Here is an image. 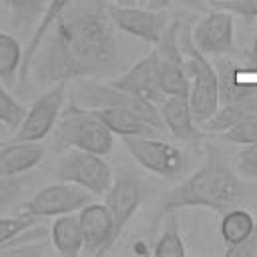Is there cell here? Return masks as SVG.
I'll return each instance as SVG.
<instances>
[{"instance_id":"6da1fadb","label":"cell","mask_w":257,"mask_h":257,"mask_svg":"<svg viewBox=\"0 0 257 257\" xmlns=\"http://www.w3.org/2000/svg\"><path fill=\"white\" fill-rule=\"evenodd\" d=\"M110 0H72L38 44L28 76L50 86L108 72L118 60V28Z\"/></svg>"},{"instance_id":"7a4b0ae2","label":"cell","mask_w":257,"mask_h":257,"mask_svg":"<svg viewBox=\"0 0 257 257\" xmlns=\"http://www.w3.org/2000/svg\"><path fill=\"white\" fill-rule=\"evenodd\" d=\"M241 201V183L233 173L225 157L215 145H205L203 165L177 185L161 205V213H171L179 209H211L215 213H225Z\"/></svg>"},{"instance_id":"3957f363","label":"cell","mask_w":257,"mask_h":257,"mask_svg":"<svg viewBox=\"0 0 257 257\" xmlns=\"http://www.w3.org/2000/svg\"><path fill=\"white\" fill-rule=\"evenodd\" d=\"M179 44L185 54V68H187V76H189V102H191L193 118L201 126L219 108L217 70L209 62L207 54H203L195 46L189 26L179 28Z\"/></svg>"},{"instance_id":"277c9868","label":"cell","mask_w":257,"mask_h":257,"mask_svg":"<svg viewBox=\"0 0 257 257\" xmlns=\"http://www.w3.org/2000/svg\"><path fill=\"white\" fill-rule=\"evenodd\" d=\"M56 143L66 149H80L106 157L112 151L110 128L90 112V108L76 102L62 108L56 120Z\"/></svg>"},{"instance_id":"5b68a950","label":"cell","mask_w":257,"mask_h":257,"mask_svg":"<svg viewBox=\"0 0 257 257\" xmlns=\"http://www.w3.org/2000/svg\"><path fill=\"white\" fill-rule=\"evenodd\" d=\"M56 179L78 185L90 195H104L112 185V171L102 155L68 149L56 165Z\"/></svg>"},{"instance_id":"8992f818","label":"cell","mask_w":257,"mask_h":257,"mask_svg":"<svg viewBox=\"0 0 257 257\" xmlns=\"http://www.w3.org/2000/svg\"><path fill=\"white\" fill-rule=\"evenodd\" d=\"M64 96H66V82L50 84L46 92H42L30 108H26V114L18 128L12 135V141L22 143H40L54 131L56 120L64 108Z\"/></svg>"},{"instance_id":"52a82bcc","label":"cell","mask_w":257,"mask_h":257,"mask_svg":"<svg viewBox=\"0 0 257 257\" xmlns=\"http://www.w3.org/2000/svg\"><path fill=\"white\" fill-rule=\"evenodd\" d=\"M90 193L78 185L58 181L54 185H46L38 189L30 199L20 205V213L32 215L36 219L42 217H58L66 213H78L86 203H90Z\"/></svg>"},{"instance_id":"ba28073f","label":"cell","mask_w":257,"mask_h":257,"mask_svg":"<svg viewBox=\"0 0 257 257\" xmlns=\"http://www.w3.org/2000/svg\"><path fill=\"white\" fill-rule=\"evenodd\" d=\"M128 155L147 171L161 177H177L185 169V155L159 137H120Z\"/></svg>"},{"instance_id":"9c48e42d","label":"cell","mask_w":257,"mask_h":257,"mask_svg":"<svg viewBox=\"0 0 257 257\" xmlns=\"http://www.w3.org/2000/svg\"><path fill=\"white\" fill-rule=\"evenodd\" d=\"M179 20H171L159 42L157 48V60H159V74H161V88L165 96L169 94H187L189 96V76L185 68V54L179 44Z\"/></svg>"},{"instance_id":"30bf717a","label":"cell","mask_w":257,"mask_h":257,"mask_svg":"<svg viewBox=\"0 0 257 257\" xmlns=\"http://www.w3.org/2000/svg\"><path fill=\"white\" fill-rule=\"evenodd\" d=\"M108 12H110V18L120 32L135 36L139 40H145L149 44H157L165 26H167L165 14H161L157 10L141 8L137 4L126 6V4L110 2Z\"/></svg>"},{"instance_id":"8fae6325","label":"cell","mask_w":257,"mask_h":257,"mask_svg":"<svg viewBox=\"0 0 257 257\" xmlns=\"http://www.w3.org/2000/svg\"><path fill=\"white\" fill-rule=\"evenodd\" d=\"M191 38L195 46L203 54L225 56L235 52V38H233V16L227 10H213L197 26L191 30Z\"/></svg>"},{"instance_id":"7c38bea8","label":"cell","mask_w":257,"mask_h":257,"mask_svg":"<svg viewBox=\"0 0 257 257\" xmlns=\"http://www.w3.org/2000/svg\"><path fill=\"white\" fill-rule=\"evenodd\" d=\"M110 84L131 92V94H137L141 98H147V100H151L155 104H161V100L165 98V92L161 88L157 50L153 48L149 54H145L141 60H137L122 74L114 76L110 80Z\"/></svg>"},{"instance_id":"4fadbf2b","label":"cell","mask_w":257,"mask_h":257,"mask_svg":"<svg viewBox=\"0 0 257 257\" xmlns=\"http://www.w3.org/2000/svg\"><path fill=\"white\" fill-rule=\"evenodd\" d=\"M143 201H145V189L135 177L122 175L112 181V185L104 193V205L110 213L116 239L122 233L124 225L135 217Z\"/></svg>"},{"instance_id":"5bb4252c","label":"cell","mask_w":257,"mask_h":257,"mask_svg":"<svg viewBox=\"0 0 257 257\" xmlns=\"http://www.w3.org/2000/svg\"><path fill=\"white\" fill-rule=\"evenodd\" d=\"M80 231L84 239V253L88 255H100L112 247L116 241L112 219L104 203H86L78 211Z\"/></svg>"},{"instance_id":"9a60e30c","label":"cell","mask_w":257,"mask_h":257,"mask_svg":"<svg viewBox=\"0 0 257 257\" xmlns=\"http://www.w3.org/2000/svg\"><path fill=\"white\" fill-rule=\"evenodd\" d=\"M92 114H96L112 135L118 137H159L167 128L155 124L153 120L145 118L141 112L124 106H104V108H90Z\"/></svg>"},{"instance_id":"2e32d148","label":"cell","mask_w":257,"mask_h":257,"mask_svg":"<svg viewBox=\"0 0 257 257\" xmlns=\"http://www.w3.org/2000/svg\"><path fill=\"white\" fill-rule=\"evenodd\" d=\"M161 118L165 128L179 141H197L201 128L193 118L191 102L187 94H169L161 100Z\"/></svg>"},{"instance_id":"e0dca14e","label":"cell","mask_w":257,"mask_h":257,"mask_svg":"<svg viewBox=\"0 0 257 257\" xmlns=\"http://www.w3.org/2000/svg\"><path fill=\"white\" fill-rule=\"evenodd\" d=\"M46 149L40 143L12 141L0 149V175H18L34 169L44 159Z\"/></svg>"},{"instance_id":"ac0fdd59","label":"cell","mask_w":257,"mask_h":257,"mask_svg":"<svg viewBox=\"0 0 257 257\" xmlns=\"http://www.w3.org/2000/svg\"><path fill=\"white\" fill-rule=\"evenodd\" d=\"M217 78H219V104L233 100H257V84H247L239 80L241 66L229 58L217 60Z\"/></svg>"},{"instance_id":"d6986e66","label":"cell","mask_w":257,"mask_h":257,"mask_svg":"<svg viewBox=\"0 0 257 257\" xmlns=\"http://www.w3.org/2000/svg\"><path fill=\"white\" fill-rule=\"evenodd\" d=\"M50 239H52L54 249L60 255H64V257H76V255H80L82 249H84V239H82V231H80L78 213L58 215L52 221Z\"/></svg>"},{"instance_id":"ffe728a7","label":"cell","mask_w":257,"mask_h":257,"mask_svg":"<svg viewBox=\"0 0 257 257\" xmlns=\"http://www.w3.org/2000/svg\"><path fill=\"white\" fill-rule=\"evenodd\" d=\"M70 2H72V0H48V6H46V10H44L42 18H40V20L36 22V26H34V32H32V36H30V40H28V46H26L24 52H22V64H20V68H18V74H20V80H22V82L28 80V66H30V60H32V56H34L38 44L42 42V38H44V34L48 32L50 24L68 8Z\"/></svg>"},{"instance_id":"44dd1931","label":"cell","mask_w":257,"mask_h":257,"mask_svg":"<svg viewBox=\"0 0 257 257\" xmlns=\"http://www.w3.org/2000/svg\"><path fill=\"white\" fill-rule=\"evenodd\" d=\"M253 227H255V217L245 209L233 207V209L223 213L219 231H221V237H223L225 245L227 247H235V245L243 243L251 235Z\"/></svg>"},{"instance_id":"7402d4cb","label":"cell","mask_w":257,"mask_h":257,"mask_svg":"<svg viewBox=\"0 0 257 257\" xmlns=\"http://www.w3.org/2000/svg\"><path fill=\"white\" fill-rule=\"evenodd\" d=\"M153 253H155V257H183V255L187 253L175 211L165 213L163 229H161L159 239L155 241Z\"/></svg>"},{"instance_id":"603a6c76","label":"cell","mask_w":257,"mask_h":257,"mask_svg":"<svg viewBox=\"0 0 257 257\" xmlns=\"http://www.w3.org/2000/svg\"><path fill=\"white\" fill-rule=\"evenodd\" d=\"M10 16H12V24L20 30H28L34 22H38L48 6V0H4Z\"/></svg>"},{"instance_id":"cb8c5ba5","label":"cell","mask_w":257,"mask_h":257,"mask_svg":"<svg viewBox=\"0 0 257 257\" xmlns=\"http://www.w3.org/2000/svg\"><path fill=\"white\" fill-rule=\"evenodd\" d=\"M24 173L18 175H0V217L20 209L24 203Z\"/></svg>"},{"instance_id":"d4e9b609","label":"cell","mask_w":257,"mask_h":257,"mask_svg":"<svg viewBox=\"0 0 257 257\" xmlns=\"http://www.w3.org/2000/svg\"><path fill=\"white\" fill-rule=\"evenodd\" d=\"M22 64V46L6 32H0V80L12 82Z\"/></svg>"},{"instance_id":"484cf974","label":"cell","mask_w":257,"mask_h":257,"mask_svg":"<svg viewBox=\"0 0 257 257\" xmlns=\"http://www.w3.org/2000/svg\"><path fill=\"white\" fill-rule=\"evenodd\" d=\"M221 137L235 145H251L257 141V112H251L237 120L233 126L221 133Z\"/></svg>"},{"instance_id":"4316f807","label":"cell","mask_w":257,"mask_h":257,"mask_svg":"<svg viewBox=\"0 0 257 257\" xmlns=\"http://www.w3.org/2000/svg\"><path fill=\"white\" fill-rule=\"evenodd\" d=\"M24 114H26V108L2 86V82H0V122L8 128V131H16L18 128V124L22 122V118H24Z\"/></svg>"},{"instance_id":"83f0119b","label":"cell","mask_w":257,"mask_h":257,"mask_svg":"<svg viewBox=\"0 0 257 257\" xmlns=\"http://www.w3.org/2000/svg\"><path fill=\"white\" fill-rule=\"evenodd\" d=\"M38 223L36 217L26 215V213H18V215H2L0 217V247L6 245L14 235H18L20 231L28 229L30 225Z\"/></svg>"},{"instance_id":"f1b7e54d","label":"cell","mask_w":257,"mask_h":257,"mask_svg":"<svg viewBox=\"0 0 257 257\" xmlns=\"http://www.w3.org/2000/svg\"><path fill=\"white\" fill-rule=\"evenodd\" d=\"M215 8L227 10L235 16H241L243 20H255L257 18V0H223L213 2Z\"/></svg>"},{"instance_id":"f546056e","label":"cell","mask_w":257,"mask_h":257,"mask_svg":"<svg viewBox=\"0 0 257 257\" xmlns=\"http://www.w3.org/2000/svg\"><path fill=\"white\" fill-rule=\"evenodd\" d=\"M239 173L247 179H257V141L251 145H245L239 153Z\"/></svg>"},{"instance_id":"4dcf8cb0","label":"cell","mask_w":257,"mask_h":257,"mask_svg":"<svg viewBox=\"0 0 257 257\" xmlns=\"http://www.w3.org/2000/svg\"><path fill=\"white\" fill-rule=\"evenodd\" d=\"M255 243H257V221H255V227H253L251 235L243 243H239L235 247H227L225 255L227 257H251V249H253Z\"/></svg>"},{"instance_id":"1f68e13d","label":"cell","mask_w":257,"mask_h":257,"mask_svg":"<svg viewBox=\"0 0 257 257\" xmlns=\"http://www.w3.org/2000/svg\"><path fill=\"white\" fill-rule=\"evenodd\" d=\"M247 70H257V34L253 38L251 50H249V62H247Z\"/></svg>"},{"instance_id":"d6a6232c","label":"cell","mask_w":257,"mask_h":257,"mask_svg":"<svg viewBox=\"0 0 257 257\" xmlns=\"http://www.w3.org/2000/svg\"><path fill=\"white\" fill-rule=\"evenodd\" d=\"M171 0H149V6L153 8V10H159V8H163V6H167Z\"/></svg>"},{"instance_id":"836d02e7","label":"cell","mask_w":257,"mask_h":257,"mask_svg":"<svg viewBox=\"0 0 257 257\" xmlns=\"http://www.w3.org/2000/svg\"><path fill=\"white\" fill-rule=\"evenodd\" d=\"M118 4H126V6H133V4H139V0H116Z\"/></svg>"},{"instance_id":"e575fe53","label":"cell","mask_w":257,"mask_h":257,"mask_svg":"<svg viewBox=\"0 0 257 257\" xmlns=\"http://www.w3.org/2000/svg\"><path fill=\"white\" fill-rule=\"evenodd\" d=\"M8 133H10V131H8V128H6V126H4L2 122H0V139H2V137H6Z\"/></svg>"},{"instance_id":"d590c367","label":"cell","mask_w":257,"mask_h":257,"mask_svg":"<svg viewBox=\"0 0 257 257\" xmlns=\"http://www.w3.org/2000/svg\"><path fill=\"white\" fill-rule=\"evenodd\" d=\"M251 257H257V243H255L253 249H251Z\"/></svg>"},{"instance_id":"8d00e7d4","label":"cell","mask_w":257,"mask_h":257,"mask_svg":"<svg viewBox=\"0 0 257 257\" xmlns=\"http://www.w3.org/2000/svg\"><path fill=\"white\" fill-rule=\"evenodd\" d=\"M139 4H149V0H139Z\"/></svg>"},{"instance_id":"74e56055","label":"cell","mask_w":257,"mask_h":257,"mask_svg":"<svg viewBox=\"0 0 257 257\" xmlns=\"http://www.w3.org/2000/svg\"><path fill=\"white\" fill-rule=\"evenodd\" d=\"M213 2H223V0H213Z\"/></svg>"}]
</instances>
